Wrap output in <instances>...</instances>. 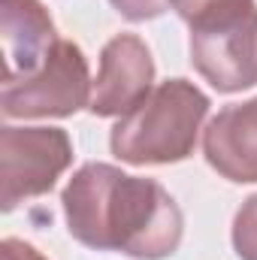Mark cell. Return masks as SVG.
Instances as JSON below:
<instances>
[{"label": "cell", "mask_w": 257, "mask_h": 260, "mask_svg": "<svg viewBox=\"0 0 257 260\" xmlns=\"http://www.w3.org/2000/svg\"><path fill=\"white\" fill-rule=\"evenodd\" d=\"M209 167L236 185L257 182V97L224 106L203 133Z\"/></svg>", "instance_id": "8"}, {"label": "cell", "mask_w": 257, "mask_h": 260, "mask_svg": "<svg viewBox=\"0 0 257 260\" xmlns=\"http://www.w3.org/2000/svg\"><path fill=\"white\" fill-rule=\"evenodd\" d=\"M61 206L70 236L94 251L164 260L182 245L185 218L170 191L154 179L127 176L109 164L76 170Z\"/></svg>", "instance_id": "1"}, {"label": "cell", "mask_w": 257, "mask_h": 260, "mask_svg": "<svg viewBox=\"0 0 257 260\" xmlns=\"http://www.w3.org/2000/svg\"><path fill=\"white\" fill-rule=\"evenodd\" d=\"M233 248L239 260H257V194L248 197L233 218Z\"/></svg>", "instance_id": "9"}, {"label": "cell", "mask_w": 257, "mask_h": 260, "mask_svg": "<svg viewBox=\"0 0 257 260\" xmlns=\"http://www.w3.org/2000/svg\"><path fill=\"white\" fill-rule=\"evenodd\" d=\"M127 21H148L167 9V0H109Z\"/></svg>", "instance_id": "10"}, {"label": "cell", "mask_w": 257, "mask_h": 260, "mask_svg": "<svg viewBox=\"0 0 257 260\" xmlns=\"http://www.w3.org/2000/svg\"><path fill=\"white\" fill-rule=\"evenodd\" d=\"M154 61L136 34L112 37L100 52V70L91 91V112L100 118H124L154 88Z\"/></svg>", "instance_id": "6"}, {"label": "cell", "mask_w": 257, "mask_h": 260, "mask_svg": "<svg viewBox=\"0 0 257 260\" xmlns=\"http://www.w3.org/2000/svg\"><path fill=\"white\" fill-rule=\"evenodd\" d=\"M167 3L176 9V15H179L182 21L191 24L197 15H203V12H209V9H215V6H221V3H230V0H167Z\"/></svg>", "instance_id": "11"}, {"label": "cell", "mask_w": 257, "mask_h": 260, "mask_svg": "<svg viewBox=\"0 0 257 260\" xmlns=\"http://www.w3.org/2000/svg\"><path fill=\"white\" fill-rule=\"evenodd\" d=\"M191 64L221 94L257 85V3L230 0L191 24Z\"/></svg>", "instance_id": "3"}, {"label": "cell", "mask_w": 257, "mask_h": 260, "mask_svg": "<svg viewBox=\"0 0 257 260\" xmlns=\"http://www.w3.org/2000/svg\"><path fill=\"white\" fill-rule=\"evenodd\" d=\"M73 164V142L61 127H12L0 133V203L12 212L30 197L55 188Z\"/></svg>", "instance_id": "4"}, {"label": "cell", "mask_w": 257, "mask_h": 260, "mask_svg": "<svg viewBox=\"0 0 257 260\" xmlns=\"http://www.w3.org/2000/svg\"><path fill=\"white\" fill-rule=\"evenodd\" d=\"M209 115V97L188 79L160 82L133 112L118 118L109 145L133 167L179 164L191 157L200 127Z\"/></svg>", "instance_id": "2"}, {"label": "cell", "mask_w": 257, "mask_h": 260, "mask_svg": "<svg viewBox=\"0 0 257 260\" xmlns=\"http://www.w3.org/2000/svg\"><path fill=\"white\" fill-rule=\"evenodd\" d=\"M91 91L85 52L70 40H58L40 73L3 85L0 106L6 118H67L91 106Z\"/></svg>", "instance_id": "5"}, {"label": "cell", "mask_w": 257, "mask_h": 260, "mask_svg": "<svg viewBox=\"0 0 257 260\" xmlns=\"http://www.w3.org/2000/svg\"><path fill=\"white\" fill-rule=\"evenodd\" d=\"M3 40V85L30 79L58 46V30L40 0H3L0 6Z\"/></svg>", "instance_id": "7"}, {"label": "cell", "mask_w": 257, "mask_h": 260, "mask_svg": "<svg viewBox=\"0 0 257 260\" xmlns=\"http://www.w3.org/2000/svg\"><path fill=\"white\" fill-rule=\"evenodd\" d=\"M0 260H46L30 242L21 239H3L0 242Z\"/></svg>", "instance_id": "12"}]
</instances>
